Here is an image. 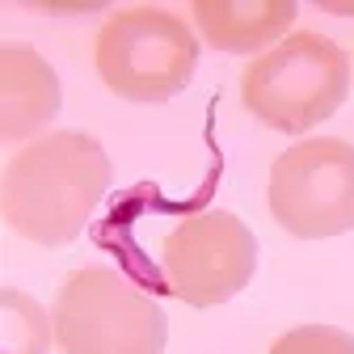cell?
Here are the masks:
<instances>
[{"label":"cell","mask_w":354,"mask_h":354,"mask_svg":"<svg viewBox=\"0 0 354 354\" xmlns=\"http://www.w3.org/2000/svg\"><path fill=\"white\" fill-rule=\"evenodd\" d=\"M110 182L114 165L93 136L47 131L9 156L0 182V211L9 232L55 249L84 232Z\"/></svg>","instance_id":"6da1fadb"},{"label":"cell","mask_w":354,"mask_h":354,"mask_svg":"<svg viewBox=\"0 0 354 354\" xmlns=\"http://www.w3.org/2000/svg\"><path fill=\"white\" fill-rule=\"evenodd\" d=\"M350 97V55L321 30H295L241 72V106L270 131L304 136Z\"/></svg>","instance_id":"7a4b0ae2"},{"label":"cell","mask_w":354,"mask_h":354,"mask_svg":"<svg viewBox=\"0 0 354 354\" xmlns=\"http://www.w3.org/2000/svg\"><path fill=\"white\" fill-rule=\"evenodd\" d=\"M93 68L110 93L127 102H169L194 80L198 38L186 17L156 5H131L102 21Z\"/></svg>","instance_id":"3957f363"},{"label":"cell","mask_w":354,"mask_h":354,"mask_svg":"<svg viewBox=\"0 0 354 354\" xmlns=\"http://www.w3.org/2000/svg\"><path fill=\"white\" fill-rule=\"evenodd\" d=\"M55 342L64 354H165L160 304L110 266H84L59 283Z\"/></svg>","instance_id":"277c9868"},{"label":"cell","mask_w":354,"mask_h":354,"mask_svg":"<svg viewBox=\"0 0 354 354\" xmlns=\"http://www.w3.org/2000/svg\"><path fill=\"white\" fill-rule=\"evenodd\" d=\"M274 224L304 241H325L354 228V144L337 136L287 148L266 186Z\"/></svg>","instance_id":"5b68a950"},{"label":"cell","mask_w":354,"mask_h":354,"mask_svg":"<svg viewBox=\"0 0 354 354\" xmlns=\"http://www.w3.org/2000/svg\"><path fill=\"white\" fill-rule=\"evenodd\" d=\"M253 270L257 241L232 211H194L160 241V279L190 308L228 304L249 287Z\"/></svg>","instance_id":"8992f818"},{"label":"cell","mask_w":354,"mask_h":354,"mask_svg":"<svg viewBox=\"0 0 354 354\" xmlns=\"http://www.w3.org/2000/svg\"><path fill=\"white\" fill-rule=\"evenodd\" d=\"M59 76L30 42H0V140L30 144L59 114Z\"/></svg>","instance_id":"52a82bcc"},{"label":"cell","mask_w":354,"mask_h":354,"mask_svg":"<svg viewBox=\"0 0 354 354\" xmlns=\"http://www.w3.org/2000/svg\"><path fill=\"white\" fill-rule=\"evenodd\" d=\"M299 5L295 0H194L190 17L215 51H270L287 38Z\"/></svg>","instance_id":"ba28073f"},{"label":"cell","mask_w":354,"mask_h":354,"mask_svg":"<svg viewBox=\"0 0 354 354\" xmlns=\"http://www.w3.org/2000/svg\"><path fill=\"white\" fill-rule=\"evenodd\" d=\"M51 333L55 321L30 295L5 291V354H47Z\"/></svg>","instance_id":"9c48e42d"},{"label":"cell","mask_w":354,"mask_h":354,"mask_svg":"<svg viewBox=\"0 0 354 354\" xmlns=\"http://www.w3.org/2000/svg\"><path fill=\"white\" fill-rule=\"evenodd\" d=\"M270 354H354V337L337 325H299L287 329Z\"/></svg>","instance_id":"30bf717a"}]
</instances>
